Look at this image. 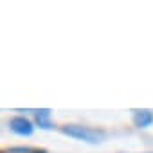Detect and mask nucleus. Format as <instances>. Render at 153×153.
I'll return each instance as SVG.
<instances>
[{
  "instance_id": "obj_4",
  "label": "nucleus",
  "mask_w": 153,
  "mask_h": 153,
  "mask_svg": "<svg viewBox=\"0 0 153 153\" xmlns=\"http://www.w3.org/2000/svg\"><path fill=\"white\" fill-rule=\"evenodd\" d=\"M133 123L137 128H148L153 124V112L149 110H137L133 114Z\"/></svg>"
},
{
  "instance_id": "obj_1",
  "label": "nucleus",
  "mask_w": 153,
  "mask_h": 153,
  "mask_svg": "<svg viewBox=\"0 0 153 153\" xmlns=\"http://www.w3.org/2000/svg\"><path fill=\"white\" fill-rule=\"evenodd\" d=\"M61 131L76 140H83L88 144H99L105 140L106 133L103 130H96V128H88V126H79V124H67L61 128Z\"/></svg>"
},
{
  "instance_id": "obj_5",
  "label": "nucleus",
  "mask_w": 153,
  "mask_h": 153,
  "mask_svg": "<svg viewBox=\"0 0 153 153\" xmlns=\"http://www.w3.org/2000/svg\"><path fill=\"white\" fill-rule=\"evenodd\" d=\"M2 153H47V149L33 148V146H13V148L4 149Z\"/></svg>"
},
{
  "instance_id": "obj_3",
  "label": "nucleus",
  "mask_w": 153,
  "mask_h": 153,
  "mask_svg": "<svg viewBox=\"0 0 153 153\" xmlns=\"http://www.w3.org/2000/svg\"><path fill=\"white\" fill-rule=\"evenodd\" d=\"M34 121H36V124H38L40 128H43V130H52V128H54V124H52V121H51V110H49V108L36 110V112H34Z\"/></svg>"
},
{
  "instance_id": "obj_2",
  "label": "nucleus",
  "mask_w": 153,
  "mask_h": 153,
  "mask_svg": "<svg viewBox=\"0 0 153 153\" xmlns=\"http://www.w3.org/2000/svg\"><path fill=\"white\" fill-rule=\"evenodd\" d=\"M9 128H11L13 133L20 135V137H31V135L34 133V124H33L29 119L22 117V115L11 117V119H9Z\"/></svg>"
}]
</instances>
